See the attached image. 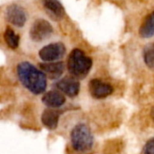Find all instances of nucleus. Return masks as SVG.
Listing matches in <instances>:
<instances>
[{
    "label": "nucleus",
    "mask_w": 154,
    "mask_h": 154,
    "mask_svg": "<svg viewBox=\"0 0 154 154\" xmlns=\"http://www.w3.org/2000/svg\"><path fill=\"white\" fill-rule=\"evenodd\" d=\"M17 74L22 84L32 93L39 95L46 89V75L31 63H20L17 66Z\"/></svg>",
    "instance_id": "nucleus-1"
},
{
    "label": "nucleus",
    "mask_w": 154,
    "mask_h": 154,
    "mask_svg": "<svg viewBox=\"0 0 154 154\" xmlns=\"http://www.w3.org/2000/svg\"><path fill=\"white\" fill-rule=\"evenodd\" d=\"M92 60L81 50H73L68 59V69L69 73L78 79L85 78L92 67Z\"/></svg>",
    "instance_id": "nucleus-2"
},
{
    "label": "nucleus",
    "mask_w": 154,
    "mask_h": 154,
    "mask_svg": "<svg viewBox=\"0 0 154 154\" xmlns=\"http://www.w3.org/2000/svg\"><path fill=\"white\" fill-rule=\"evenodd\" d=\"M71 144L75 151L79 152H86L91 150L94 138L89 128L84 125H77L71 132Z\"/></svg>",
    "instance_id": "nucleus-3"
},
{
    "label": "nucleus",
    "mask_w": 154,
    "mask_h": 154,
    "mask_svg": "<svg viewBox=\"0 0 154 154\" xmlns=\"http://www.w3.org/2000/svg\"><path fill=\"white\" fill-rule=\"evenodd\" d=\"M53 32L51 24L43 19L36 20L30 30V37L34 42H42L48 39Z\"/></svg>",
    "instance_id": "nucleus-4"
},
{
    "label": "nucleus",
    "mask_w": 154,
    "mask_h": 154,
    "mask_svg": "<svg viewBox=\"0 0 154 154\" xmlns=\"http://www.w3.org/2000/svg\"><path fill=\"white\" fill-rule=\"evenodd\" d=\"M66 48L61 42H54L44 46L39 51L40 58L46 62H52L60 60L65 54Z\"/></svg>",
    "instance_id": "nucleus-5"
},
{
    "label": "nucleus",
    "mask_w": 154,
    "mask_h": 154,
    "mask_svg": "<svg viewBox=\"0 0 154 154\" xmlns=\"http://www.w3.org/2000/svg\"><path fill=\"white\" fill-rule=\"evenodd\" d=\"M88 89L91 96L97 99L105 98L110 96L114 90L113 87L110 84L97 79H94L90 80L88 84Z\"/></svg>",
    "instance_id": "nucleus-6"
},
{
    "label": "nucleus",
    "mask_w": 154,
    "mask_h": 154,
    "mask_svg": "<svg viewBox=\"0 0 154 154\" xmlns=\"http://www.w3.org/2000/svg\"><path fill=\"white\" fill-rule=\"evenodd\" d=\"M6 17L7 20L14 25L22 27L24 25L26 22V13L23 7L13 5L8 7L6 11Z\"/></svg>",
    "instance_id": "nucleus-7"
},
{
    "label": "nucleus",
    "mask_w": 154,
    "mask_h": 154,
    "mask_svg": "<svg viewBox=\"0 0 154 154\" xmlns=\"http://www.w3.org/2000/svg\"><path fill=\"white\" fill-rule=\"evenodd\" d=\"M57 88L64 94L70 97H76L80 88L79 82L75 78H64L60 79L57 84Z\"/></svg>",
    "instance_id": "nucleus-8"
},
{
    "label": "nucleus",
    "mask_w": 154,
    "mask_h": 154,
    "mask_svg": "<svg viewBox=\"0 0 154 154\" xmlns=\"http://www.w3.org/2000/svg\"><path fill=\"white\" fill-rule=\"evenodd\" d=\"M42 71L51 79L60 78L64 71V64L61 61H52L40 64Z\"/></svg>",
    "instance_id": "nucleus-9"
},
{
    "label": "nucleus",
    "mask_w": 154,
    "mask_h": 154,
    "mask_svg": "<svg viewBox=\"0 0 154 154\" xmlns=\"http://www.w3.org/2000/svg\"><path fill=\"white\" fill-rule=\"evenodd\" d=\"M65 97L59 91H49L42 97V102L44 105L51 108H57L61 106L65 103Z\"/></svg>",
    "instance_id": "nucleus-10"
},
{
    "label": "nucleus",
    "mask_w": 154,
    "mask_h": 154,
    "mask_svg": "<svg viewBox=\"0 0 154 154\" xmlns=\"http://www.w3.org/2000/svg\"><path fill=\"white\" fill-rule=\"evenodd\" d=\"M42 2L46 11L52 17L56 19H60L64 16L65 10L59 0H42Z\"/></svg>",
    "instance_id": "nucleus-11"
},
{
    "label": "nucleus",
    "mask_w": 154,
    "mask_h": 154,
    "mask_svg": "<svg viewBox=\"0 0 154 154\" xmlns=\"http://www.w3.org/2000/svg\"><path fill=\"white\" fill-rule=\"evenodd\" d=\"M60 118V112L53 109H46L42 115V124L51 130L57 128Z\"/></svg>",
    "instance_id": "nucleus-12"
},
{
    "label": "nucleus",
    "mask_w": 154,
    "mask_h": 154,
    "mask_svg": "<svg viewBox=\"0 0 154 154\" xmlns=\"http://www.w3.org/2000/svg\"><path fill=\"white\" fill-rule=\"evenodd\" d=\"M139 34L143 39L152 38L154 36V11L144 19L139 29Z\"/></svg>",
    "instance_id": "nucleus-13"
},
{
    "label": "nucleus",
    "mask_w": 154,
    "mask_h": 154,
    "mask_svg": "<svg viewBox=\"0 0 154 154\" xmlns=\"http://www.w3.org/2000/svg\"><path fill=\"white\" fill-rule=\"evenodd\" d=\"M5 41L11 49H16L19 45V36L11 28H7L5 30Z\"/></svg>",
    "instance_id": "nucleus-14"
},
{
    "label": "nucleus",
    "mask_w": 154,
    "mask_h": 154,
    "mask_svg": "<svg viewBox=\"0 0 154 154\" xmlns=\"http://www.w3.org/2000/svg\"><path fill=\"white\" fill-rule=\"evenodd\" d=\"M143 58L145 64L152 69H154V42L145 46L143 51Z\"/></svg>",
    "instance_id": "nucleus-15"
},
{
    "label": "nucleus",
    "mask_w": 154,
    "mask_h": 154,
    "mask_svg": "<svg viewBox=\"0 0 154 154\" xmlns=\"http://www.w3.org/2000/svg\"><path fill=\"white\" fill-rule=\"evenodd\" d=\"M142 154H154V138L146 143L143 149Z\"/></svg>",
    "instance_id": "nucleus-16"
},
{
    "label": "nucleus",
    "mask_w": 154,
    "mask_h": 154,
    "mask_svg": "<svg viewBox=\"0 0 154 154\" xmlns=\"http://www.w3.org/2000/svg\"><path fill=\"white\" fill-rule=\"evenodd\" d=\"M151 115H152V119H153V121H154V107L152 108V113H151Z\"/></svg>",
    "instance_id": "nucleus-17"
}]
</instances>
